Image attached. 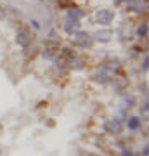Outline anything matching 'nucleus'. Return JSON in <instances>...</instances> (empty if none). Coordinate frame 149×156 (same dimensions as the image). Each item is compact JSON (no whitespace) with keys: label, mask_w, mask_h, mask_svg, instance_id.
Masks as SVG:
<instances>
[{"label":"nucleus","mask_w":149,"mask_h":156,"mask_svg":"<svg viewBox=\"0 0 149 156\" xmlns=\"http://www.w3.org/2000/svg\"><path fill=\"white\" fill-rule=\"evenodd\" d=\"M111 2L115 7H123V4H125V0H111Z\"/></svg>","instance_id":"25"},{"label":"nucleus","mask_w":149,"mask_h":156,"mask_svg":"<svg viewBox=\"0 0 149 156\" xmlns=\"http://www.w3.org/2000/svg\"><path fill=\"white\" fill-rule=\"evenodd\" d=\"M97 156H108V154H97Z\"/></svg>","instance_id":"27"},{"label":"nucleus","mask_w":149,"mask_h":156,"mask_svg":"<svg viewBox=\"0 0 149 156\" xmlns=\"http://www.w3.org/2000/svg\"><path fill=\"white\" fill-rule=\"evenodd\" d=\"M147 37H149V24L146 19H140V21H137L135 28H133V38H135V42H147Z\"/></svg>","instance_id":"14"},{"label":"nucleus","mask_w":149,"mask_h":156,"mask_svg":"<svg viewBox=\"0 0 149 156\" xmlns=\"http://www.w3.org/2000/svg\"><path fill=\"white\" fill-rule=\"evenodd\" d=\"M40 108H47V101H40L37 104V109H40Z\"/></svg>","instance_id":"26"},{"label":"nucleus","mask_w":149,"mask_h":156,"mask_svg":"<svg viewBox=\"0 0 149 156\" xmlns=\"http://www.w3.org/2000/svg\"><path fill=\"white\" fill-rule=\"evenodd\" d=\"M7 12H9V7H2L0 5V21L7 19Z\"/></svg>","instance_id":"24"},{"label":"nucleus","mask_w":149,"mask_h":156,"mask_svg":"<svg viewBox=\"0 0 149 156\" xmlns=\"http://www.w3.org/2000/svg\"><path fill=\"white\" fill-rule=\"evenodd\" d=\"M83 30V23L82 21H76V19H69V17H64L61 23V31L66 35L68 38H71L73 35Z\"/></svg>","instance_id":"10"},{"label":"nucleus","mask_w":149,"mask_h":156,"mask_svg":"<svg viewBox=\"0 0 149 156\" xmlns=\"http://www.w3.org/2000/svg\"><path fill=\"white\" fill-rule=\"evenodd\" d=\"M66 68L68 71H85L88 68V59L83 54H76L73 59L66 62Z\"/></svg>","instance_id":"11"},{"label":"nucleus","mask_w":149,"mask_h":156,"mask_svg":"<svg viewBox=\"0 0 149 156\" xmlns=\"http://www.w3.org/2000/svg\"><path fill=\"white\" fill-rule=\"evenodd\" d=\"M144 54H147V45H146V42H132V44L128 45V50H127L128 59H139Z\"/></svg>","instance_id":"15"},{"label":"nucleus","mask_w":149,"mask_h":156,"mask_svg":"<svg viewBox=\"0 0 149 156\" xmlns=\"http://www.w3.org/2000/svg\"><path fill=\"white\" fill-rule=\"evenodd\" d=\"M139 104V99H137V95L132 94V92H123L122 95H120V106L118 108H122V109H125V111H132V109H135Z\"/></svg>","instance_id":"12"},{"label":"nucleus","mask_w":149,"mask_h":156,"mask_svg":"<svg viewBox=\"0 0 149 156\" xmlns=\"http://www.w3.org/2000/svg\"><path fill=\"white\" fill-rule=\"evenodd\" d=\"M139 156H149V146L147 142H144L142 147H140V151H139Z\"/></svg>","instance_id":"23"},{"label":"nucleus","mask_w":149,"mask_h":156,"mask_svg":"<svg viewBox=\"0 0 149 156\" xmlns=\"http://www.w3.org/2000/svg\"><path fill=\"white\" fill-rule=\"evenodd\" d=\"M59 47H61V45L44 44L40 47L38 56L42 57V59H45L47 62H54V61H57V59H61V56H59Z\"/></svg>","instance_id":"9"},{"label":"nucleus","mask_w":149,"mask_h":156,"mask_svg":"<svg viewBox=\"0 0 149 156\" xmlns=\"http://www.w3.org/2000/svg\"><path fill=\"white\" fill-rule=\"evenodd\" d=\"M28 28L33 30V31H40V30H42V23H40L38 19L31 17V19H28Z\"/></svg>","instance_id":"22"},{"label":"nucleus","mask_w":149,"mask_h":156,"mask_svg":"<svg viewBox=\"0 0 149 156\" xmlns=\"http://www.w3.org/2000/svg\"><path fill=\"white\" fill-rule=\"evenodd\" d=\"M95 68H99V69L106 71L108 75L115 76V75H120V73L125 69V61H123L122 57L108 56V57H104V59L97 61V66H95Z\"/></svg>","instance_id":"4"},{"label":"nucleus","mask_w":149,"mask_h":156,"mask_svg":"<svg viewBox=\"0 0 149 156\" xmlns=\"http://www.w3.org/2000/svg\"><path fill=\"white\" fill-rule=\"evenodd\" d=\"M55 2H57V0H55Z\"/></svg>","instance_id":"28"},{"label":"nucleus","mask_w":149,"mask_h":156,"mask_svg":"<svg viewBox=\"0 0 149 156\" xmlns=\"http://www.w3.org/2000/svg\"><path fill=\"white\" fill-rule=\"evenodd\" d=\"M137 69H139V73H140V75L147 76V69H149V56H147V54H144V56L139 57Z\"/></svg>","instance_id":"19"},{"label":"nucleus","mask_w":149,"mask_h":156,"mask_svg":"<svg viewBox=\"0 0 149 156\" xmlns=\"http://www.w3.org/2000/svg\"><path fill=\"white\" fill-rule=\"evenodd\" d=\"M69 45H71L75 50H78L80 54H85V52H90L94 50L95 42L92 38V33L87 31V30H80L69 38Z\"/></svg>","instance_id":"1"},{"label":"nucleus","mask_w":149,"mask_h":156,"mask_svg":"<svg viewBox=\"0 0 149 156\" xmlns=\"http://www.w3.org/2000/svg\"><path fill=\"white\" fill-rule=\"evenodd\" d=\"M44 44H49V45H61L62 44V37L59 33L57 28H49L47 31V37H45Z\"/></svg>","instance_id":"18"},{"label":"nucleus","mask_w":149,"mask_h":156,"mask_svg":"<svg viewBox=\"0 0 149 156\" xmlns=\"http://www.w3.org/2000/svg\"><path fill=\"white\" fill-rule=\"evenodd\" d=\"M118 156H139V153L133 147H130V146H125L123 149L118 151Z\"/></svg>","instance_id":"21"},{"label":"nucleus","mask_w":149,"mask_h":156,"mask_svg":"<svg viewBox=\"0 0 149 156\" xmlns=\"http://www.w3.org/2000/svg\"><path fill=\"white\" fill-rule=\"evenodd\" d=\"M101 128H102V132L106 135H109V137H122L125 134V122H123L120 116H111V118H104L102 122H101Z\"/></svg>","instance_id":"3"},{"label":"nucleus","mask_w":149,"mask_h":156,"mask_svg":"<svg viewBox=\"0 0 149 156\" xmlns=\"http://www.w3.org/2000/svg\"><path fill=\"white\" fill-rule=\"evenodd\" d=\"M115 38H116V42H120L123 45H130L132 42H135V38H133V28L128 23L120 24L115 30Z\"/></svg>","instance_id":"7"},{"label":"nucleus","mask_w":149,"mask_h":156,"mask_svg":"<svg viewBox=\"0 0 149 156\" xmlns=\"http://www.w3.org/2000/svg\"><path fill=\"white\" fill-rule=\"evenodd\" d=\"M139 108V116L147 122V113H149V102H147V97H142V102L137 104Z\"/></svg>","instance_id":"20"},{"label":"nucleus","mask_w":149,"mask_h":156,"mask_svg":"<svg viewBox=\"0 0 149 156\" xmlns=\"http://www.w3.org/2000/svg\"><path fill=\"white\" fill-rule=\"evenodd\" d=\"M14 44L19 47V49H28L35 44V33L28 26H19L14 33Z\"/></svg>","instance_id":"5"},{"label":"nucleus","mask_w":149,"mask_h":156,"mask_svg":"<svg viewBox=\"0 0 149 156\" xmlns=\"http://www.w3.org/2000/svg\"><path fill=\"white\" fill-rule=\"evenodd\" d=\"M123 9L127 14H132L135 17H142L147 14V0H125Z\"/></svg>","instance_id":"6"},{"label":"nucleus","mask_w":149,"mask_h":156,"mask_svg":"<svg viewBox=\"0 0 149 156\" xmlns=\"http://www.w3.org/2000/svg\"><path fill=\"white\" fill-rule=\"evenodd\" d=\"M64 17L76 19V21H83V19L87 17V11H85L83 7L76 5V4H73V5H69L66 11H64Z\"/></svg>","instance_id":"17"},{"label":"nucleus","mask_w":149,"mask_h":156,"mask_svg":"<svg viewBox=\"0 0 149 156\" xmlns=\"http://www.w3.org/2000/svg\"><path fill=\"white\" fill-rule=\"evenodd\" d=\"M88 78H90V82H94V83L99 85V87H108L113 76H111V75H108L106 71H102V69H99V68H94Z\"/></svg>","instance_id":"13"},{"label":"nucleus","mask_w":149,"mask_h":156,"mask_svg":"<svg viewBox=\"0 0 149 156\" xmlns=\"http://www.w3.org/2000/svg\"><path fill=\"white\" fill-rule=\"evenodd\" d=\"M92 38H94L95 45H108L115 38V30L113 28H99L92 33Z\"/></svg>","instance_id":"8"},{"label":"nucleus","mask_w":149,"mask_h":156,"mask_svg":"<svg viewBox=\"0 0 149 156\" xmlns=\"http://www.w3.org/2000/svg\"><path fill=\"white\" fill-rule=\"evenodd\" d=\"M116 17H118L116 9L101 7V9H95L94 16H92V21H94V24H97L99 28H113V24L116 23Z\"/></svg>","instance_id":"2"},{"label":"nucleus","mask_w":149,"mask_h":156,"mask_svg":"<svg viewBox=\"0 0 149 156\" xmlns=\"http://www.w3.org/2000/svg\"><path fill=\"white\" fill-rule=\"evenodd\" d=\"M144 123H146V120H142L139 115H128L127 120H125V130H128V132H140Z\"/></svg>","instance_id":"16"}]
</instances>
